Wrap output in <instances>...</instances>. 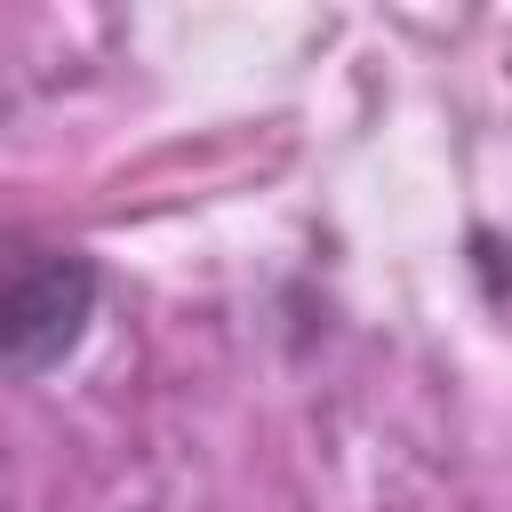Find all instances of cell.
<instances>
[{
    "instance_id": "6da1fadb",
    "label": "cell",
    "mask_w": 512,
    "mask_h": 512,
    "mask_svg": "<svg viewBox=\"0 0 512 512\" xmlns=\"http://www.w3.org/2000/svg\"><path fill=\"white\" fill-rule=\"evenodd\" d=\"M96 320V264L56 248V256H32L16 264L8 296H0V352H8V376H48Z\"/></svg>"
}]
</instances>
